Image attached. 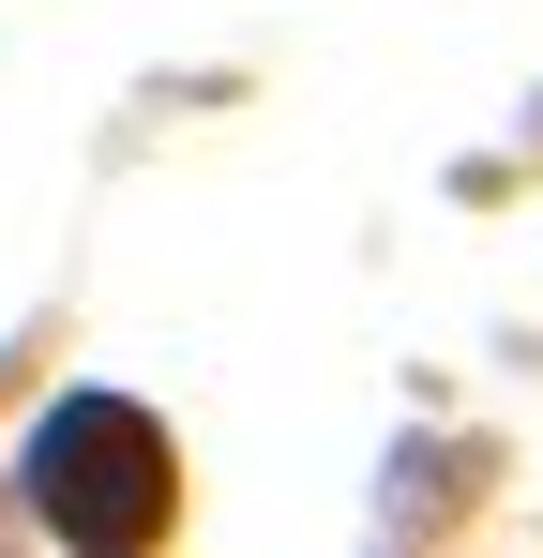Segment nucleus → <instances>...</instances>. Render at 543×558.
Segmentation results:
<instances>
[{
    "instance_id": "1",
    "label": "nucleus",
    "mask_w": 543,
    "mask_h": 558,
    "mask_svg": "<svg viewBox=\"0 0 543 558\" xmlns=\"http://www.w3.org/2000/svg\"><path fill=\"white\" fill-rule=\"evenodd\" d=\"M31 513L61 529V544H152L181 513V468L152 438V408H121V392H61L46 408V438H31Z\"/></svg>"
}]
</instances>
